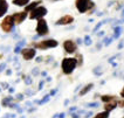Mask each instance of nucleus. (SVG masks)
I'll use <instances>...</instances> for the list:
<instances>
[{
  "mask_svg": "<svg viewBox=\"0 0 124 118\" xmlns=\"http://www.w3.org/2000/svg\"><path fill=\"white\" fill-rule=\"evenodd\" d=\"M76 66H77L76 59H73V57H66V59H63L61 63V68H62L63 74L70 75L74 71V69L76 68Z\"/></svg>",
  "mask_w": 124,
  "mask_h": 118,
  "instance_id": "nucleus-1",
  "label": "nucleus"
},
{
  "mask_svg": "<svg viewBox=\"0 0 124 118\" xmlns=\"http://www.w3.org/2000/svg\"><path fill=\"white\" fill-rule=\"evenodd\" d=\"M76 8L80 13H85V12H91L94 8V2L91 0H76L75 2Z\"/></svg>",
  "mask_w": 124,
  "mask_h": 118,
  "instance_id": "nucleus-2",
  "label": "nucleus"
},
{
  "mask_svg": "<svg viewBox=\"0 0 124 118\" xmlns=\"http://www.w3.org/2000/svg\"><path fill=\"white\" fill-rule=\"evenodd\" d=\"M57 44H59V43H57L56 40L49 39V40H43V41H41V42L34 43L33 46L39 49H47V48H55V47H57Z\"/></svg>",
  "mask_w": 124,
  "mask_h": 118,
  "instance_id": "nucleus-3",
  "label": "nucleus"
},
{
  "mask_svg": "<svg viewBox=\"0 0 124 118\" xmlns=\"http://www.w3.org/2000/svg\"><path fill=\"white\" fill-rule=\"evenodd\" d=\"M36 32H38V34L40 35V36H45V35L48 34L49 29H48V25H47L46 20H43V19H39L38 20Z\"/></svg>",
  "mask_w": 124,
  "mask_h": 118,
  "instance_id": "nucleus-4",
  "label": "nucleus"
},
{
  "mask_svg": "<svg viewBox=\"0 0 124 118\" xmlns=\"http://www.w3.org/2000/svg\"><path fill=\"white\" fill-rule=\"evenodd\" d=\"M47 14V9L45 8V7H36V8H34L33 11H32V13H31V15H29V18L31 19H42L45 15Z\"/></svg>",
  "mask_w": 124,
  "mask_h": 118,
  "instance_id": "nucleus-5",
  "label": "nucleus"
},
{
  "mask_svg": "<svg viewBox=\"0 0 124 118\" xmlns=\"http://www.w3.org/2000/svg\"><path fill=\"white\" fill-rule=\"evenodd\" d=\"M13 18L12 16H6L5 19H4V21L1 22V28H2V30L4 32H6V33H9L12 29H13L14 27V22H13Z\"/></svg>",
  "mask_w": 124,
  "mask_h": 118,
  "instance_id": "nucleus-6",
  "label": "nucleus"
},
{
  "mask_svg": "<svg viewBox=\"0 0 124 118\" xmlns=\"http://www.w3.org/2000/svg\"><path fill=\"white\" fill-rule=\"evenodd\" d=\"M63 48H64V50H66L68 54H73V53H75L76 52L77 46H76V43L74 41H71V40H67V41L63 42Z\"/></svg>",
  "mask_w": 124,
  "mask_h": 118,
  "instance_id": "nucleus-7",
  "label": "nucleus"
},
{
  "mask_svg": "<svg viewBox=\"0 0 124 118\" xmlns=\"http://www.w3.org/2000/svg\"><path fill=\"white\" fill-rule=\"evenodd\" d=\"M21 54H22V57L25 60L29 61V60H32L35 56V50L33 48H25L21 50Z\"/></svg>",
  "mask_w": 124,
  "mask_h": 118,
  "instance_id": "nucleus-8",
  "label": "nucleus"
},
{
  "mask_svg": "<svg viewBox=\"0 0 124 118\" xmlns=\"http://www.w3.org/2000/svg\"><path fill=\"white\" fill-rule=\"evenodd\" d=\"M26 16H27V12L26 11L25 12H18V13H15L14 15H12L14 22H16V23H21L22 21L26 19Z\"/></svg>",
  "mask_w": 124,
  "mask_h": 118,
  "instance_id": "nucleus-9",
  "label": "nucleus"
},
{
  "mask_svg": "<svg viewBox=\"0 0 124 118\" xmlns=\"http://www.w3.org/2000/svg\"><path fill=\"white\" fill-rule=\"evenodd\" d=\"M71 22H74V18L71 15H64L56 21V25H69Z\"/></svg>",
  "mask_w": 124,
  "mask_h": 118,
  "instance_id": "nucleus-10",
  "label": "nucleus"
},
{
  "mask_svg": "<svg viewBox=\"0 0 124 118\" xmlns=\"http://www.w3.org/2000/svg\"><path fill=\"white\" fill-rule=\"evenodd\" d=\"M116 106H117V103L115 102V101H111V102H109V103H105V105H104V110L108 112L112 111L114 109H116Z\"/></svg>",
  "mask_w": 124,
  "mask_h": 118,
  "instance_id": "nucleus-11",
  "label": "nucleus"
},
{
  "mask_svg": "<svg viewBox=\"0 0 124 118\" xmlns=\"http://www.w3.org/2000/svg\"><path fill=\"white\" fill-rule=\"evenodd\" d=\"M7 8L8 6L6 4V0H0V18L7 12Z\"/></svg>",
  "mask_w": 124,
  "mask_h": 118,
  "instance_id": "nucleus-12",
  "label": "nucleus"
},
{
  "mask_svg": "<svg viewBox=\"0 0 124 118\" xmlns=\"http://www.w3.org/2000/svg\"><path fill=\"white\" fill-rule=\"evenodd\" d=\"M93 88H94V84H93V83H89L88 85H85V87L83 88L82 90L80 91V95H81V96H83V95H85V94H87V92H89V91L91 90Z\"/></svg>",
  "mask_w": 124,
  "mask_h": 118,
  "instance_id": "nucleus-13",
  "label": "nucleus"
},
{
  "mask_svg": "<svg viewBox=\"0 0 124 118\" xmlns=\"http://www.w3.org/2000/svg\"><path fill=\"white\" fill-rule=\"evenodd\" d=\"M101 99L103 101L104 103H109L111 101H115V96H110V95H103Z\"/></svg>",
  "mask_w": 124,
  "mask_h": 118,
  "instance_id": "nucleus-14",
  "label": "nucleus"
},
{
  "mask_svg": "<svg viewBox=\"0 0 124 118\" xmlns=\"http://www.w3.org/2000/svg\"><path fill=\"white\" fill-rule=\"evenodd\" d=\"M39 4H40V1H35V2H32L31 5H27V6H26V12H28V11H33L34 8L38 7Z\"/></svg>",
  "mask_w": 124,
  "mask_h": 118,
  "instance_id": "nucleus-15",
  "label": "nucleus"
},
{
  "mask_svg": "<svg viewBox=\"0 0 124 118\" xmlns=\"http://www.w3.org/2000/svg\"><path fill=\"white\" fill-rule=\"evenodd\" d=\"M29 0H13V4L16 6H26Z\"/></svg>",
  "mask_w": 124,
  "mask_h": 118,
  "instance_id": "nucleus-16",
  "label": "nucleus"
},
{
  "mask_svg": "<svg viewBox=\"0 0 124 118\" xmlns=\"http://www.w3.org/2000/svg\"><path fill=\"white\" fill-rule=\"evenodd\" d=\"M122 32H123V28L122 27H116L115 28V33H114V39H118L119 37V35L122 34Z\"/></svg>",
  "mask_w": 124,
  "mask_h": 118,
  "instance_id": "nucleus-17",
  "label": "nucleus"
},
{
  "mask_svg": "<svg viewBox=\"0 0 124 118\" xmlns=\"http://www.w3.org/2000/svg\"><path fill=\"white\" fill-rule=\"evenodd\" d=\"M94 118H109V112H108V111L100 112V113H97Z\"/></svg>",
  "mask_w": 124,
  "mask_h": 118,
  "instance_id": "nucleus-18",
  "label": "nucleus"
},
{
  "mask_svg": "<svg viewBox=\"0 0 124 118\" xmlns=\"http://www.w3.org/2000/svg\"><path fill=\"white\" fill-rule=\"evenodd\" d=\"M12 99H13L12 97H6V98H4V99H2V105H4V106L8 105V103H9V102H11Z\"/></svg>",
  "mask_w": 124,
  "mask_h": 118,
  "instance_id": "nucleus-19",
  "label": "nucleus"
},
{
  "mask_svg": "<svg viewBox=\"0 0 124 118\" xmlns=\"http://www.w3.org/2000/svg\"><path fill=\"white\" fill-rule=\"evenodd\" d=\"M75 59H76V61H77V64L81 66V64H82V55H81V54H77Z\"/></svg>",
  "mask_w": 124,
  "mask_h": 118,
  "instance_id": "nucleus-20",
  "label": "nucleus"
},
{
  "mask_svg": "<svg viewBox=\"0 0 124 118\" xmlns=\"http://www.w3.org/2000/svg\"><path fill=\"white\" fill-rule=\"evenodd\" d=\"M84 43H85L87 46H90V44H91V39H90V36L87 35V36L84 37Z\"/></svg>",
  "mask_w": 124,
  "mask_h": 118,
  "instance_id": "nucleus-21",
  "label": "nucleus"
},
{
  "mask_svg": "<svg viewBox=\"0 0 124 118\" xmlns=\"http://www.w3.org/2000/svg\"><path fill=\"white\" fill-rule=\"evenodd\" d=\"M112 39H114V37H107V39L104 40V44H105V46H109L110 42H112Z\"/></svg>",
  "mask_w": 124,
  "mask_h": 118,
  "instance_id": "nucleus-22",
  "label": "nucleus"
},
{
  "mask_svg": "<svg viewBox=\"0 0 124 118\" xmlns=\"http://www.w3.org/2000/svg\"><path fill=\"white\" fill-rule=\"evenodd\" d=\"M105 22H107V20H104V21H101V22H100V23H98V25H97L96 27L94 28V32H96L97 29H98V28L101 27V26H102V25H104V23H105Z\"/></svg>",
  "mask_w": 124,
  "mask_h": 118,
  "instance_id": "nucleus-23",
  "label": "nucleus"
},
{
  "mask_svg": "<svg viewBox=\"0 0 124 118\" xmlns=\"http://www.w3.org/2000/svg\"><path fill=\"white\" fill-rule=\"evenodd\" d=\"M48 99H49V96H45V98H43V99H41V101H39L38 103H39V104H43V103H46Z\"/></svg>",
  "mask_w": 124,
  "mask_h": 118,
  "instance_id": "nucleus-24",
  "label": "nucleus"
},
{
  "mask_svg": "<svg viewBox=\"0 0 124 118\" xmlns=\"http://www.w3.org/2000/svg\"><path fill=\"white\" fill-rule=\"evenodd\" d=\"M88 106H89V108H97V106H98V103H90V104H88Z\"/></svg>",
  "mask_w": 124,
  "mask_h": 118,
  "instance_id": "nucleus-25",
  "label": "nucleus"
},
{
  "mask_svg": "<svg viewBox=\"0 0 124 118\" xmlns=\"http://www.w3.org/2000/svg\"><path fill=\"white\" fill-rule=\"evenodd\" d=\"M118 105H119L121 108H124V99H121V101H118Z\"/></svg>",
  "mask_w": 124,
  "mask_h": 118,
  "instance_id": "nucleus-26",
  "label": "nucleus"
},
{
  "mask_svg": "<svg viewBox=\"0 0 124 118\" xmlns=\"http://www.w3.org/2000/svg\"><path fill=\"white\" fill-rule=\"evenodd\" d=\"M123 47H124V41H122L119 44H118V48L121 49V48H123Z\"/></svg>",
  "mask_w": 124,
  "mask_h": 118,
  "instance_id": "nucleus-27",
  "label": "nucleus"
},
{
  "mask_svg": "<svg viewBox=\"0 0 124 118\" xmlns=\"http://www.w3.org/2000/svg\"><path fill=\"white\" fill-rule=\"evenodd\" d=\"M121 96H122V97L124 98V88H123V90L121 91Z\"/></svg>",
  "mask_w": 124,
  "mask_h": 118,
  "instance_id": "nucleus-28",
  "label": "nucleus"
},
{
  "mask_svg": "<svg viewBox=\"0 0 124 118\" xmlns=\"http://www.w3.org/2000/svg\"><path fill=\"white\" fill-rule=\"evenodd\" d=\"M122 16H124V9L122 11Z\"/></svg>",
  "mask_w": 124,
  "mask_h": 118,
  "instance_id": "nucleus-29",
  "label": "nucleus"
},
{
  "mask_svg": "<svg viewBox=\"0 0 124 118\" xmlns=\"http://www.w3.org/2000/svg\"><path fill=\"white\" fill-rule=\"evenodd\" d=\"M123 118H124V117H123Z\"/></svg>",
  "mask_w": 124,
  "mask_h": 118,
  "instance_id": "nucleus-30",
  "label": "nucleus"
}]
</instances>
